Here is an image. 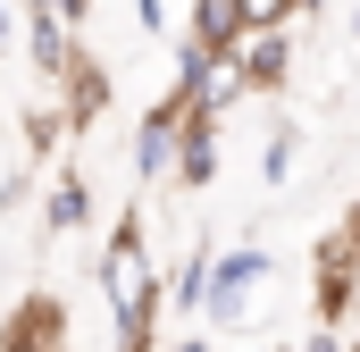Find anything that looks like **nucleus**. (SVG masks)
<instances>
[{
    "instance_id": "obj_1",
    "label": "nucleus",
    "mask_w": 360,
    "mask_h": 352,
    "mask_svg": "<svg viewBox=\"0 0 360 352\" xmlns=\"http://www.w3.org/2000/svg\"><path fill=\"white\" fill-rule=\"evenodd\" d=\"M101 302L117 319V352H151L160 344V310H168V285L151 260V235H143V210H126L101 244Z\"/></svg>"
},
{
    "instance_id": "obj_2",
    "label": "nucleus",
    "mask_w": 360,
    "mask_h": 352,
    "mask_svg": "<svg viewBox=\"0 0 360 352\" xmlns=\"http://www.w3.org/2000/svg\"><path fill=\"white\" fill-rule=\"evenodd\" d=\"M184 126H193V101L168 84L151 109H143V126H134V176H143V184L176 176V160H184Z\"/></svg>"
},
{
    "instance_id": "obj_3",
    "label": "nucleus",
    "mask_w": 360,
    "mask_h": 352,
    "mask_svg": "<svg viewBox=\"0 0 360 352\" xmlns=\"http://www.w3.org/2000/svg\"><path fill=\"white\" fill-rule=\"evenodd\" d=\"M276 277V260L260 244H235V252H218L210 260V319H226V327H243L252 319V285Z\"/></svg>"
},
{
    "instance_id": "obj_4",
    "label": "nucleus",
    "mask_w": 360,
    "mask_h": 352,
    "mask_svg": "<svg viewBox=\"0 0 360 352\" xmlns=\"http://www.w3.org/2000/svg\"><path fill=\"white\" fill-rule=\"evenodd\" d=\"M226 59L252 76V92H276L293 76V25H243V34L226 42Z\"/></svg>"
},
{
    "instance_id": "obj_5",
    "label": "nucleus",
    "mask_w": 360,
    "mask_h": 352,
    "mask_svg": "<svg viewBox=\"0 0 360 352\" xmlns=\"http://www.w3.org/2000/svg\"><path fill=\"white\" fill-rule=\"evenodd\" d=\"M68 344V310L59 294H25L8 319H0V352H59Z\"/></svg>"
},
{
    "instance_id": "obj_6",
    "label": "nucleus",
    "mask_w": 360,
    "mask_h": 352,
    "mask_svg": "<svg viewBox=\"0 0 360 352\" xmlns=\"http://www.w3.org/2000/svg\"><path fill=\"white\" fill-rule=\"evenodd\" d=\"M76 51H84V42H76V25H68V17H51V8H25V59H34L51 84L76 68Z\"/></svg>"
},
{
    "instance_id": "obj_7",
    "label": "nucleus",
    "mask_w": 360,
    "mask_h": 352,
    "mask_svg": "<svg viewBox=\"0 0 360 352\" xmlns=\"http://www.w3.org/2000/svg\"><path fill=\"white\" fill-rule=\"evenodd\" d=\"M59 109H68V126H92V118L109 109V68H101L92 51H76V68L59 76Z\"/></svg>"
},
{
    "instance_id": "obj_8",
    "label": "nucleus",
    "mask_w": 360,
    "mask_h": 352,
    "mask_svg": "<svg viewBox=\"0 0 360 352\" xmlns=\"http://www.w3.org/2000/svg\"><path fill=\"white\" fill-rule=\"evenodd\" d=\"M176 184H218V118H201L193 109V126H184V160H176Z\"/></svg>"
},
{
    "instance_id": "obj_9",
    "label": "nucleus",
    "mask_w": 360,
    "mask_h": 352,
    "mask_svg": "<svg viewBox=\"0 0 360 352\" xmlns=\"http://www.w3.org/2000/svg\"><path fill=\"white\" fill-rule=\"evenodd\" d=\"M42 227H51V235H76V227H92V184H84L76 168L51 184V210H42Z\"/></svg>"
},
{
    "instance_id": "obj_10",
    "label": "nucleus",
    "mask_w": 360,
    "mask_h": 352,
    "mask_svg": "<svg viewBox=\"0 0 360 352\" xmlns=\"http://www.w3.org/2000/svg\"><path fill=\"white\" fill-rule=\"evenodd\" d=\"M210 260H218V252H201V244L176 260V277H168V310H210Z\"/></svg>"
},
{
    "instance_id": "obj_11",
    "label": "nucleus",
    "mask_w": 360,
    "mask_h": 352,
    "mask_svg": "<svg viewBox=\"0 0 360 352\" xmlns=\"http://www.w3.org/2000/svg\"><path fill=\"white\" fill-rule=\"evenodd\" d=\"M193 42H210V51H226L235 34H243V0H193V25H184Z\"/></svg>"
},
{
    "instance_id": "obj_12",
    "label": "nucleus",
    "mask_w": 360,
    "mask_h": 352,
    "mask_svg": "<svg viewBox=\"0 0 360 352\" xmlns=\"http://www.w3.org/2000/svg\"><path fill=\"white\" fill-rule=\"evenodd\" d=\"M285 176H293V126H276L260 151V184H285Z\"/></svg>"
},
{
    "instance_id": "obj_13",
    "label": "nucleus",
    "mask_w": 360,
    "mask_h": 352,
    "mask_svg": "<svg viewBox=\"0 0 360 352\" xmlns=\"http://www.w3.org/2000/svg\"><path fill=\"white\" fill-rule=\"evenodd\" d=\"M302 352H352V327H327V319H319V327L302 336Z\"/></svg>"
},
{
    "instance_id": "obj_14",
    "label": "nucleus",
    "mask_w": 360,
    "mask_h": 352,
    "mask_svg": "<svg viewBox=\"0 0 360 352\" xmlns=\"http://www.w3.org/2000/svg\"><path fill=\"white\" fill-rule=\"evenodd\" d=\"M25 8H51V17H68L76 34H84V25H92V0H25Z\"/></svg>"
},
{
    "instance_id": "obj_15",
    "label": "nucleus",
    "mask_w": 360,
    "mask_h": 352,
    "mask_svg": "<svg viewBox=\"0 0 360 352\" xmlns=\"http://www.w3.org/2000/svg\"><path fill=\"white\" fill-rule=\"evenodd\" d=\"M160 17H168V0H134V25H151V34H160Z\"/></svg>"
},
{
    "instance_id": "obj_16",
    "label": "nucleus",
    "mask_w": 360,
    "mask_h": 352,
    "mask_svg": "<svg viewBox=\"0 0 360 352\" xmlns=\"http://www.w3.org/2000/svg\"><path fill=\"white\" fill-rule=\"evenodd\" d=\"M8 42H17V8L0 0V51H8Z\"/></svg>"
},
{
    "instance_id": "obj_17",
    "label": "nucleus",
    "mask_w": 360,
    "mask_h": 352,
    "mask_svg": "<svg viewBox=\"0 0 360 352\" xmlns=\"http://www.w3.org/2000/svg\"><path fill=\"white\" fill-rule=\"evenodd\" d=\"M168 352H218V344H201V336H184V344H168Z\"/></svg>"
},
{
    "instance_id": "obj_18",
    "label": "nucleus",
    "mask_w": 360,
    "mask_h": 352,
    "mask_svg": "<svg viewBox=\"0 0 360 352\" xmlns=\"http://www.w3.org/2000/svg\"><path fill=\"white\" fill-rule=\"evenodd\" d=\"M319 8H327V0H302V17H319Z\"/></svg>"
},
{
    "instance_id": "obj_19",
    "label": "nucleus",
    "mask_w": 360,
    "mask_h": 352,
    "mask_svg": "<svg viewBox=\"0 0 360 352\" xmlns=\"http://www.w3.org/2000/svg\"><path fill=\"white\" fill-rule=\"evenodd\" d=\"M352 227H360V193H352Z\"/></svg>"
},
{
    "instance_id": "obj_20",
    "label": "nucleus",
    "mask_w": 360,
    "mask_h": 352,
    "mask_svg": "<svg viewBox=\"0 0 360 352\" xmlns=\"http://www.w3.org/2000/svg\"><path fill=\"white\" fill-rule=\"evenodd\" d=\"M352 34H360V8H352Z\"/></svg>"
},
{
    "instance_id": "obj_21",
    "label": "nucleus",
    "mask_w": 360,
    "mask_h": 352,
    "mask_svg": "<svg viewBox=\"0 0 360 352\" xmlns=\"http://www.w3.org/2000/svg\"><path fill=\"white\" fill-rule=\"evenodd\" d=\"M344 227H352V218H344ZM352 235H360V227H352Z\"/></svg>"
},
{
    "instance_id": "obj_22",
    "label": "nucleus",
    "mask_w": 360,
    "mask_h": 352,
    "mask_svg": "<svg viewBox=\"0 0 360 352\" xmlns=\"http://www.w3.org/2000/svg\"><path fill=\"white\" fill-rule=\"evenodd\" d=\"M352 352H360V336H352Z\"/></svg>"
}]
</instances>
